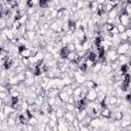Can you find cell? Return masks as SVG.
<instances>
[{
  "instance_id": "cell-34",
  "label": "cell",
  "mask_w": 131,
  "mask_h": 131,
  "mask_svg": "<svg viewBox=\"0 0 131 131\" xmlns=\"http://www.w3.org/2000/svg\"><path fill=\"white\" fill-rule=\"evenodd\" d=\"M0 32H1V30H0Z\"/></svg>"
},
{
  "instance_id": "cell-8",
  "label": "cell",
  "mask_w": 131,
  "mask_h": 131,
  "mask_svg": "<svg viewBox=\"0 0 131 131\" xmlns=\"http://www.w3.org/2000/svg\"><path fill=\"white\" fill-rule=\"evenodd\" d=\"M111 111L105 106L103 108H101V111L99 112V115H100V118H105V119H108L111 117Z\"/></svg>"
},
{
  "instance_id": "cell-7",
  "label": "cell",
  "mask_w": 131,
  "mask_h": 131,
  "mask_svg": "<svg viewBox=\"0 0 131 131\" xmlns=\"http://www.w3.org/2000/svg\"><path fill=\"white\" fill-rule=\"evenodd\" d=\"M118 62L120 66H124L126 63H129V57H127L125 54L123 55H118Z\"/></svg>"
},
{
  "instance_id": "cell-31",
  "label": "cell",
  "mask_w": 131,
  "mask_h": 131,
  "mask_svg": "<svg viewBox=\"0 0 131 131\" xmlns=\"http://www.w3.org/2000/svg\"><path fill=\"white\" fill-rule=\"evenodd\" d=\"M67 102L68 103H71V104H75V98H74V96H70Z\"/></svg>"
},
{
  "instance_id": "cell-9",
  "label": "cell",
  "mask_w": 131,
  "mask_h": 131,
  "mask_svg": "<svg viewBox=\"0 0 131 131\" xmlns=\"http://www.w3.org/2000/svg\"><path fill=\"white\" fill-rule=\"evenodd\" d=\"M87 115H88V114H87L86 108H83V110H81L78 114H76V119H77L79 122H81V121L84 120V118H85Z\"/></svg>"
},
{
  "instance_id": "cell-26",
  "label": "cell",
  "mask_w": 131,
  "mask_h": 131,
  "mask_svg": "<svg viewBox=\"0 0 131 131\" xmlns=\"http://www.w3.org/2000/svg\"><path fill=\"white\" fill-rule=\"evenodd\" d=\"M116 27H117V29H118L119 34L124 33V32H125V30H126V28H125L124 26H122V25H118V26H116Z\"/></svg>"
},
{
  "instance_id": "cell-23",
  "label": "cell",
  "mask_w": 131,
  "mask_h": 131,
  "mask_svg": "<svg viewBox=\"0 0 131 131\" xmlns=\"http://www.w3.org/2000/svg\"><path fill=\"white\" fill-rule=\"evenodd\" d=\"M46 102L48 103L49 106L55 105V97H48V98L46 99Z\"/></svg>"
},
{
  "instance_id": "cell-2",
  "label": "cell",
  "mask_w": 131,
  "mask_h": 131,
  "mask_svg": "<svg viewBox=\"0 0 131 131\" xmlns=\"http://www.w3.org/2000/svg\"><path fill=\"white\" fill-rule=\"evenodd\" d=\"M119 20H120V25L124 26L125 28H130V16H128L126 13H121L118 15Z\"/></svg>"
},
{
  "instance_id": "cell-25",
  "label": "cell",
  "mask_w": 131,
  "mask_h": 131,
  "mask_svg": "<svg viewBox=\"0 0 131 131\" xmlns=\"http://www.w3.org/2000/svg\"><path fill=\"white\" fill-rule=\"evenodd\" d=\"M75 45V51L76 52H79V51H81V50H83V48H82V44L79 42V43H76V44H74Z\"/></svg>"
},
{
  "instance_id": "cell-20",
  "label": "cell",
  "mask_w": 131,
  "mask_h": 131,
  "mask_svg": "<svg viewBox=\"0 0 131 131\" xmlns=\"http://www.w3.org/2000/svg\"><path fill=\"white\" fill-rule=\"evenodd\" d=\"M130 123H131L130 120H124V119H122L120 121V126H121V128H126V127L130 126Z\"/></svg>"
},
{
  "instance_id": "cell-4",
  "label": "cell",
  "mask_w": 131,
  "mask_h": 131,
  "mask_svg": "<svg viewBox=\"0 0 131 131\" xmlns=\"http://www.w3.org/2000/svg\"><path fill=\"white\" fill-rule=\"evenodd\" d=\"M75 118H76V116H75L74 113H71V112H66L64 113L63 119H64V121H66L67 124H72V122L74 121Z\"/></svg>"
},
{
  "instance_id": "cell-22",
  "label": "cell",
  "mask_w": 131,
  "mask_h": 131,
  "mask_svg": "<svg viewBox=\"0 0 131 131\" xmlns=\"http://www.w3.org/2000/svg\"><path fill=\"white\" fill-rule=\"evenodd\" d=\"M80 95H81V87L80 86H77L73 90V96L74 97H77V96H80Z\"/></svg>"
},
{
  "instance_id": "cell-17",
  "label": "cell",
  "mask_w": 131,
  "mask_h": 131,
  "mask_svg": "<svg viewBox=\"0 0 131 131\" xmlns=\"http://www.w3.org/2000/svg\"><path fill=\"white\" fill-rule=\"evenodd\" d=\"M19 54H20L23 57L29 58L30 56H32V50H31V49H28V48H25L21 52H19Z\"/></svg>"
},
{
  "instance_id": "cell-16",
  "label": "cell",
  "mask_w": 131,
  "mask_h": 131,
  "mask_svg": "<svg viewBox=\"0 0 131 131\" xmlns=\"http://www.w3.org/2000/svg\"><path fill=\"white\" fill-rule=\"evenodd\" d=\"M38 123H39V119L36 118V117H34V116L30 117V118L28 119V122H27V124L32 125V126H34V127H35L36 125H38Z\"/></svg>"
},
{
  "instance_id": "cell-28",
  "label": "cell",
  "mask_w": 131,
  "mask_h": 131,
  "mask_svg": "<svg viewBox=\"0 0 131 131\" xmlns=\"http://www.w3.org/2000/svg\"><path fill=\"white\" fill-rule=\"evenodd\" d=\"M9 96V93L8 92H0V98L2 100H4L5 98H7Z\"/></svg>"
},
{
  "instance_id": "cell-18",
  "label": "cell",
  "mask_w": 131,
  "mask_h": 131,
  "mask_svg": "<svg viewBox=\"0 0 131 131\" xmlns=\"http://www.w3.org/2000/svg\"><path fill=\"white\" fill-rule=\"evenodd\" d=\"M67 59L69 61H76L78 59V56H77V53L76 52H69L68 55H67Z\"/></svg>"
},
{
  "instance_id": "cell-29",
  "label": "cell",
  "mask_w": 131,
  "mask_h": 131,
  "mask_svg": "<svg viewBox=\"0 0 131 131\" xmlns=\"http://www.w3.org/2000/svg\"><path fill=\"white\" fill-rule=\"evenodd\" d=\"M6 119H7V116H6V115L3 113V111H2V110H0V120L4 122Z\"/></svg>"
},
{
  "instance_id": "cell-14",
  "label": "cell",
  "mask_w": 131,
  "mask_h": 131,
  "mask_svg": "<svg viewBox=\"0 0 131 131\" xmlns=\"http://www.w3.org/2000/svg\"><path fill=\"white\" fill-rule=\"evenodd\" d=\"M57 97H58L62 102H67L70 96L68 95V93H67V92H64V91L60 90V91H59V93H58V95H57Z\"/></svg>"
},
{
  "instance_id": "cell-11",
  "label": "cell",
  "mask_w": 131,
  "mask_h": 131,
  "mask_svg": "<svg viewBox=\"0 0 131 131\" xmlns=\"http://www.w3.org/2000/svg\"><path fill=\"white\" fill-rule=\"evenodd\" d=\"M23 84L26 88H30L32 87L34 84H35V80H34V77L33 78H26L24 81H23Z\"/></svg>"
},
{
  "instance_id": "cell-32",
  "label": "cell",
  "mask_w": 131,
  "mask_h": 131,
  "mask_svg": "<svg viewBox=\"0 0 131 131\" xmlns=\"http://www.w3.org/2000/svg\"><path fill=\"white\" fill-rule=\"evenodd\" d=\"M44 131H51V127H49V125L46 124L45 127H44Z\"/></svg>"
},
{
  "instance_id": "cell-13",
  "label": "cell",
  "mask_w": 131,
  "mask_h": 131,
  "mask_svg": "<svg viewBox=\"0 0 131 131\" xmlns=\"http://www.w3.org/2000/svg\"><path fill=\"white\" fill-rule=\"evenodd\" d=\"M83 85H84V86L89 90V89H94V88L96 87V85H97V84H96L94 81H92V80H90V79H89V80H86V82H85Z\"/></svg>"
},
{
  "instance_id": "cell-21",
  "label": "cell",
  "mask_w": 131,
  "mask_h": 131,
  "mask_svg": "<svg viewBox=\"0 0 131 131\" xmlns=\"http://www.w3.org/2000/svg\"><path fill=\"white\" fill-rule=\"evenodd\" d=\"M61 90L64 91V92H67L69 96H73V89L71 88V86H64Z\"/></svg>"
},
{
  "instance_id": "cell-24",
  "label": "cell",
  "mask_w": 131,
  "mask_h": 131,
  "mask_svg": "<svg viewBox=\"0 0 131 131\" xmlns=\"http://www.w3.org/2000/svg\"><path fill=\"white\" fill-rule=\"evenodd\" d=\"M66 47H67V49H68V51H69V52H76V51H75V45H74L73 43L68 44Z\"/></svg>"
},
{
  "instance_id": "cell-10",
  "label": "cell",
  "mask_w": 131,
  "mask_h": 131,
  "mask_svg": "<svg viewBox=\"0 0 131 131\" xmlns=\"http://www.w3.org/2000/svg\"><path fill=\"white\" fill-rule=\"evenodd\" d=\"M4 123H5V124L7 125V127L9 128V127H13V126H15V125H16V120H15V118L8 116V117H7V119L4 121Z\"/></svg>"
},
{
  "instance_id": "cell-12",
  "label": "cell",
  "mask_w": 131,
  "mask_h": 131,
  "mask_svg": "<svg viewBox=\"0 0 131 131\" xmlns=\"http://www.w3.org/2000/svg\"><path fill=\"white\" fill-rule=\"evenodd\" d=\"M2 111H3V113H4L7 117H8V116H10L11 114H13V113L15 112V110H14L12 106H10V105H3Z\"/></svg>"
},
{
  "instance_id": "cell-3",
  "label": "cell",
  "mask_w": 131,
  "mask_h": 131,
  "mask_svg": "<svg viewBox=\"0 0 131 131\" xmlns=\"http://www.w3.org/2000/svg\"><path fill=\"white\" fill-rule=\"evenodd\" d=\"M85 98L88 101H95L96 98H97V92H96V90L95 89H89Z\"/></svg>"
},
{
  "instance_id": "cell-19",
  "label": "cell",
  "mask_w": 131,
  "mask_h": 131,
  "mask_svg": "<svg viewBox=\"0 0 131 131\" xmlns=\"http://www.w3.org/2000/svg\"><path fill=\"white\" fill-rule=\"evenodd\" d=\"M118 16V12H117V10L114 8L113 10H111L108 13H107V18H112V19H115L116 17Z\"/></svg>"
},
{
  "instance_id": "cell-6",
  "label": "cell",
  "mask_w": 131,
  "mask_h": 131,
  "mask_svg": "<svg viewBox=\"0 0 131 131\" xmlns=\"http://www.w3.org/2000/svg\"><path fill=\"white\" fill-rule=\"evenodd\" d=\"M101 68H102V63H100V62H95V63H94V66L91 68L90 72H91L92 74L97 75V74L101 71Z\"/></svg>"
},
{
  "instance_id": "cell-5",
  "label": "cell",
  "mask_w": 131,
  "mask_h": 131,
  "mask_svg": "<svg viewBox=\"0 0 131 131\" xmlns=\"http://www.w3.org/2000/svg\"><path fill=\"white\" fill-rule=\"evenodd\" d=\"M23 37H24L25 39H27L28 41H32V40H34V39L37 37V34H36L35 31H27L26 34H25Z\"/></svg>"
},
{
  "instance_id": "cell-15",
  "label": "cell",
  "mask_w": 131,
  "mask_h": 131,
  "mask_svg": "<svg viewBox=\"0 0 131 131\" xmlns=\"http://www.w3.org/2000/svg\"><path fill=\"white\" fill-rule=\"evenodd\" d=\"M54 113H55V115H56V117H57V120H58V119H62V118H63L66 111H64L63 107L59 106V107H57V110H56Z\"/></svg>"
},
{
  "instance_id": "cell-30",
  "label": "cell",
  "mask_w": 131,
  "mask_h": 131,
  "mask_svg": "<svg viewBox=\"0 0 131 131\" xmlns=\"http://www.w3.org/2000/svg\"><path fill=\"white\" fill-rule=\"evenodd\" d=\"M124 33L127 35L128 38H131V29H130V28H126V30H125Z\"/></svg>"
},
{
  "instance_id": "cell-1",
  "label": "cell",
  "mask_w": 131,
  "mask_h": 131,
  "mask_svg": "<svg viewBox=\"0 0 131 131\" xmlns=\"http://www.w3.org/2000/svg\"><path fill=\"white\" fill-rule=\"evenodd\" d=\"M130 49V43L128 42H122L117 48H116V52L118 55H123L126 54V52Z\"/></svg>"
},
{
  "instance_id": "cell-33",
  "label": "cell",
  "mask_w": 131,
  "mask_h": 131,
  "mask_svg": "<svg viewBox=\"0 0 131 131\" xmlns=\"http://www.w3.org/2000/svg\"><path fill=\"white\" fill-rule=\"evenodd\" d=\"M1 50H2V48H0V53H1Z\"/></svg>"
},
{
  "instance_id": "cell-27",
  "label": "cell",
  "mask_w": 131,
  "mask_h": 131,
  "mask_svg": "<svg viewBox=\"0 0 131 131\" xmlns=\"http://www.w3.org/2000/svg\"><path fill=\"white\" fill-rule=\"evenodd\" d=\"M20 62H21L24 66H26V67H28V66L30 64L29 58H26V57H23V58H21V60H20Z\"/></svg>"
}]
</instances>
